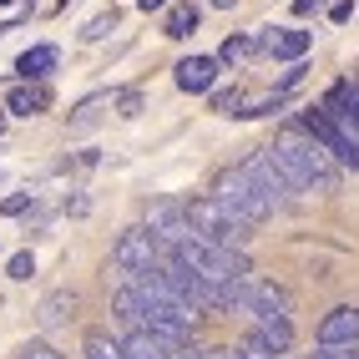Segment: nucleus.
Wrapping results in <instances>:
<instances>
[{"instance_id": "nucleus-1", "label": "nucleus", "mask_w": 359, "mask_h": 359, "mask_svg": "<svg viewBox=\"0 0 359 359\" xmlns=\"http://www.w3.org/2000/svg\"><path fill=\"white\" fill-rule=\"evenodd\" d=\"M269 152L278 157V167L289 172V182L299 193H334V187H339V162H334L304 127H283Z\"/></svg>"}, {"instance_id": "nucleus-2", "label": "nucleus", "mask_w": 359, "mask_h": 359, "mask_svg": "<svg viewBox=\"0 0 359 359\" xmlns=\"http://www.w3.org/2000/svg\"><path fill=\"white\" fill-rule=\"evenodd\" d=\"M212 198H218L243 228H258V223H269V218H273L269 193H263V187L243 172V167H228V172H218V182H212Z\"/></svg>"}, {"instance_id": "nucleus-3", "label": "nucleus", "mask_w": 359, "mask_h": 359, "mask_svg": "<svg viewBox=\"0 0 359 359\" xmlns=\"http://www.w3.org/2000/svg\"><path fill=\"white\" fill-rule=\"evenodd\" d=\"M187 223H193V238H203V243H218V248H243V238H248V228L238 223L212 193L187 203Z\"/></svg>"}, {"instance_id": "nucleus-4", "label": "nucleus", "mask_w": 359, "mask_h": 359, "mask_svg": "<svg viewBox=\"0 0 359 359\" xmlns=\"http://www.w3.org/2000/svg\"><path fill=\"white\" fill-rule=\"evenodd\" d=\"M299 127H304L309 137H314L319 147H324L334 162H339V167H354V172H359V142H354V137H349L339 122H334V116H329L324 107H309Z\"/></svg>"}, {"instance_id": "nucleus-5", "label": "nucleus", "mask_w": 359, "mask_h": 359, "mask_svg": "<svg viewBox=\"0 0 359 359\" xmlns=\"http://www.w3.org/2000/svg\"><path fill=\"white\" fill-rule=\"evenodd\" d=\"M147 228L157 243L167 248V253H177L182 243H193V223H187V203H177V198H157L152 208H147Z\"/></svg>"}, {"instance_id": "nucleus-6", "label": "nucleus", "mask_w": 359, "mask_h": 359, "mask_svg": "<svg viewBox=\"0 0 359 359\" xmlns=\"http://www.w3.org/2000/svg\"><path fill=\"white\" fill-rule=\"evenodd\" d=\"M111 263H116L122 273H132V278H137V273H152L157 263H162V243H157L147 228H127V233L111 243Z\"/></svg>"}, {"instance_id": "nucleus-7", "label": "nucleus", "mask_w": 359, "mask_h": 359, "mask_svg": "<svg viewBox=\"0 0 359 359\" xmlns=\"http://www.w3.org/2000/svg\"><path fill=\"white\" fill-rule=\"evenodd\" d=\"M243 172H248V177L263 187V193H269V203H273V208H283V203H289V198L299 193V187L289 182V172L278 167V157H273L269 147H263V152H253V157L243 162Z\"/></svg>"}, {"instance_id": "nucleus-8", "label": "nucleus", "mask_w": 359, "mask_h": 359, "mask_svg": "<svg viewBox=\"0 0 359 359\" xmlns=\"http://www.w3.org/2000/svg\"><path fill=\"white\" fill-rule=\"evenodd\" d=\"M319 344L324 349H354L359 344V309L354 304H339L319 319Z\"/></svg>"}, {"instance_id": "nucleus-9", "label": "nucleus", "mask_w": 359, "mask_h": 359, "mask_svg": "<svg viewBox=\"0 0 359 359\" xmlns=\"http://www.w3.org/2000/svg\"><path fill=\"white\" fill-rule=\"evenodd\" d=\"M324 111L359 142V86H354V81H334V91L324 97Z\"/></svg>"}, {"instance_id": "nucleus-10", "label": "nucleus", "mask_w": 359, "mask_h": 359, "mask_svg": "<svg viewBox=\"0 0 359 359\" xmlns=\"http://www.w3.org/2000/svg\"><path fill=\"white\" fill-rule=\"evenodd\" d=\"M258 41H263V51H269L273 61H304V51L314 46L309 31H289V26H269Z\"/></svg>"}, {"instance_id": "nucleus-11", "label": "nucleus", "mask_w": 359, "mask_h": 359, "mask_svg": "<svg viewBox=\"0 0 359 359\" xmlns=\"http://www.w3.org/2000/svg\"><path fill=\"white\" fill-rule=\"evenodd\" d=\"M212 81H218V56H187L177 61V86L182 91H212Z\"/></svg>"}, {"instance_id": "nucleus-12", "label": "nucleus", "mask_w": 359, "mask_h": 359, "mask_svg": "<svg viewBox=\"0 0 359 359\" xmlns=\"http://www.w3.org/2000/svg\"><path fill=\"white\" fill-rule=\"evenodd\" d=\"M122 354H127V359H172V349H167L147 324H132V329L122 334Z\"/></svg>"}, {"instance_id": "nucleus-13", "label": "nucleus", "mask_w": 359, "mask_h": 359, "mask_svg": "<svg viewBox=\"0 0 359 359\" xmlns=\"http://www.w3.org/2000/svg\"><path fill=\"white\" fill-rule=\"evenodd\" d=\"M71 314H76V294H71V289H56V294H46V299H41V309H36V319H41L46 329H61Z\"/></svg>"}, {"instance_id": "nucleus-14", "label": "nucleus", "mask_w": 359, "mask_h": 359, "mask_svg": "<svg viewBox=\"0 0 359 359\" xmlns=\"http://www.w3.org/2000/svg\"><path fill=\"white\" fill-rule=\"evenodd\" d=\"M56 61H61L56 46H31V51L15 61V71H20L26 81H41V76H51V71H56Z\"/></svg>"}, {"instance_id": "nucleus-15", "label": "nucleus", "mask_w": 359, "mask_h": 359, "mask_svg": "<svg viewBox=\"0 0 359 359\" xmlns=\"http://www.w3.org/2000/svg\"><path fill=\"white\" fill-rule=\"evenodd\" d=\"M46 107H51V91H46V86H15L6 97V111H15V116H36Z\"/></svg>"}, {"instance_id": "nucleus-16", "label": "nucleus", "mask_w": 359, "mask_h": 359, "mask_svg": "<svg viewBox=\"0 0 359 359\" xmlns=\"http://www.w3.org/2000/svg\"><path fill=\"white\" fill-rule=\"evenodd\" d=\"M198 20H203V11L193 6V0H182V6H172V11H167V20H162V36L182 41V36H193V31H198Z\"/></svg>"}, {"instance_id": "nucleus-17", "label": "nucleus", "mask_w": 359, "mask_h": 359, "mask_svg": "<svg viewBox=\"0 0 359 359\" xmlns=\"http://www.w3.org/2000/svg\"><path fill=\"white\" fill-rule=\"evenodd\" d=\"M253 339H263L273 354H289L294 349V324L289 319H263V324H253Z\"/></svg>"}, {"instance_id": "nucleus-18", "label": "nucleus", "mask_w": 359, "mask_h": 359, "mask_svg": "<svg viewBox=\"0 0 359 359\" xmlns=\"http://www.w3.org/2000/svg\"><path fill=\"white\" fill-rule=\"evenodd\" d=\"M81 354H86V359H127V354H122V339H111L107 329H86Z\"/></svg>"}, {"instance_id": "nucleus-19", "label": "nucleus", "mask_w": 359, "mask_h": 359, "mask_svg": "<svg viewBox=\"0 0 359 359\" xmlns=\"http://www.w3.org/2000/svg\"><path fill=\"white\" fill-rule=\"evenodd\" d=\"M111 314H116V319H127V324H142V319H147V304H142V294L127 283V289H116V294H111Z\"/></svg>"}, {"instance_id": "nucleus-20", "label": "nucleus", "mask_w": 359, "mask_h": 359, "mask_svg": "<svg viewBox=\"0 0 359 359\" xmlns=\"http://www.w3.org/2000/svg\"><path fill=\"white\" fill-rule=\"evenodd\" d=\"M253 51H263V41H258V36H228V41H223V51H218V61H223V66H238V61H248Z\"/></svg>"}, {"instance_id": "nucleus-21", "label": "nucleus", "mask_w": 359, "mask_h": 359, "mask_svg": "<svg viewBox=\"0 0 359 359\" xmlns=\"http://www.w3.org/2000/svg\"><path fill=\"white\" fill-rule=\"evenodd\" d=\"M248 97H243V86H223V91H212V111L218 116H243Z\"/></svg>"}, {"instance_id": "nucleus-22", "label": "nucleus", "mask_w": 359, "mask_h": 359, "mask_svg": "<svg viewBox=\"0 0 359 359\" xmlns=\"http://www.w3.org/2000/svg\"><path fill=\"white\" fill-rule=\"evenodd\" d=\"M116 26H122V11L111 6V11H102V15H91L86 26H81V41H102V36H111Z\"/></svg>"}, {"instance_id": "nucleus-23", "label": "nucleus", "mask_w": 359, "mask_h": 359, "mask_svg": "<svg viewBox=\"0 0 359 359\" xmlns=\"http://www.w3.org/2000/svg\"><path fill=\"white\" fill-rule=\"evenodd\" d=\"M6 273H11L15 283H26V278L36 273V253H11V263H6Z\"/></svg>"}, {"instance_id": "nucleus-24", "label": "nucleus", "mask_w": 359, "mask_h": 359, "mask_svg": "<svg viewBox=\"0 0 359 359\" xmlns=\"http://www.w3.org/2000/svg\"><path fill=\"white\" fill-rule=\"evenodd\" d=\"M233 354H238V359H278V354H273L269 344H263V339H253V334H248V339H243V344H238Z\"/></svg>"}, {"instance_id": "nucleus-25", "label": "nucleus", "mask_w": 359, "mask_h": 359, "mask_svg": "<svg viewBox=\"0 0 359 359\" xmlns=\"http://www.w3.org/2000/svg\"><path fill=\"white\" fill-rule=\"evenodd\" d=\"M116 116H142V91H116Z\"/></svg>"}, {"instance_id": "nucleus-26", "label": "nucleus", "mask_w": 359, "mask_h": 359, "mask_svg": "<svg viewBox=\"0 0 359 359\" xmlns=\"http://www.w3.org/2000/svg\"><path fill=\"white\" fill-rule=\"evenodd\" d=\"M0 212H6V218H20V212H31V193H11V198H0Z\"/></svg>"}, {"instance_id": "nucleus-27", "label": "nucleus", "mask_w": 359, "mask_h": 359, "mask_svg": "<svg viewBox=\"0 0 359 359\" xmlns=\"http://www.w3.org/2000/svg\"><path fill=\"white\" fill-rule=\"evenodd\" d=\"M20 359H66V354H56L51 344H41V339H26V344H20Z\"/></svg>"}, {"instance_id": "nucleus-28", "label": "nucleus", "mask_w": 359, "mask_h": 359, "mask_svg": "<svg viewBox=\"0 0 359 359\" xmlns=\"http://www.w3.org/2000/svg\"><path fill=\"white\" fill-rule=\"evenodd\" d=\"M329 15H334V26H344V20H354V0H339V6H334Z\"/></svg>"}, {"instance_id": "nucleus-29", "label": "nucleus", "mask_w": 359, "mask_h": 359, "mask_svg": "<svg viewBox=\"0 0 359 359\" xmlns=\"http://www.w3.org/2000/svg\"><path fill=\"white\" fill-rule=\"evenodd\" d=\"M329 0H294V15H314V11H324Z\"/></svg>"}, {"instance_id": "nucleus-30", "label": "nucleus", "mask_w": 359, "mask_h": 359, "mask_svg": "<svg viewBox=\"0 0 359 359\" xmlns=\"http://www.w3.org/2000/svg\"><path fill=\"white\" fill-rule=\"evenodd\" d=\"M172 359H203V344H182V349H172Z\"/></svg>"}, {"instance_id": "nucleus-31", "label": "nucleus", "mask_w": 359, "mask_h": 359, "mask_svg": "<svg viewBox=\"0 0 359 359\" xmlns=\"http://www.w3.org/2000/svg\"><path fill=\"white\" fill-rule=\"evenodd\" d=\"M162 6H167V0H137V11H147V15H152V11H162Z\"/></svg>"}, {"instance_id": "nucleus-32", "label": "nucleus", "mask_w": 359, "mask_h": 359, "mask_svg": "<svg viewBox=\"0 0 359 359\" xmlns=\"http://www.w3.org/2000/svg\"><path fill=\"white\" fill-rule=\"evenodd\" d=\"M212 6H218V11H228V6H238V0H212Z\"/></svg>"}, {"instance_id": "nucleus-33", "label": "nucleus", "mask_w": 359, "mask_h": 359, "mask_svg": "<svg viewBox=\"0 0 359 359\" xmlns=\"http://www.w3.org/2000/svg\"><path fill=\"white\" fill-rule=\"evenodd\" d=\"M0 6H15V0H0ZM20 6H36V0H20Z\"/></svg>"}, {"instance_id": "nucleus-34", "label": "nucleus", "mask_w": 359, "mask_h": 359, "mask_svg": "<svg viewBox=\"0 0 359 359\" xmlns=\"http://www.w3.org/2000/svg\"><path fill=\"white\" fill-rule=\"evenodd\" d=\"M0 132H6V116H0Z\"/></svg>"}]
</instances>
